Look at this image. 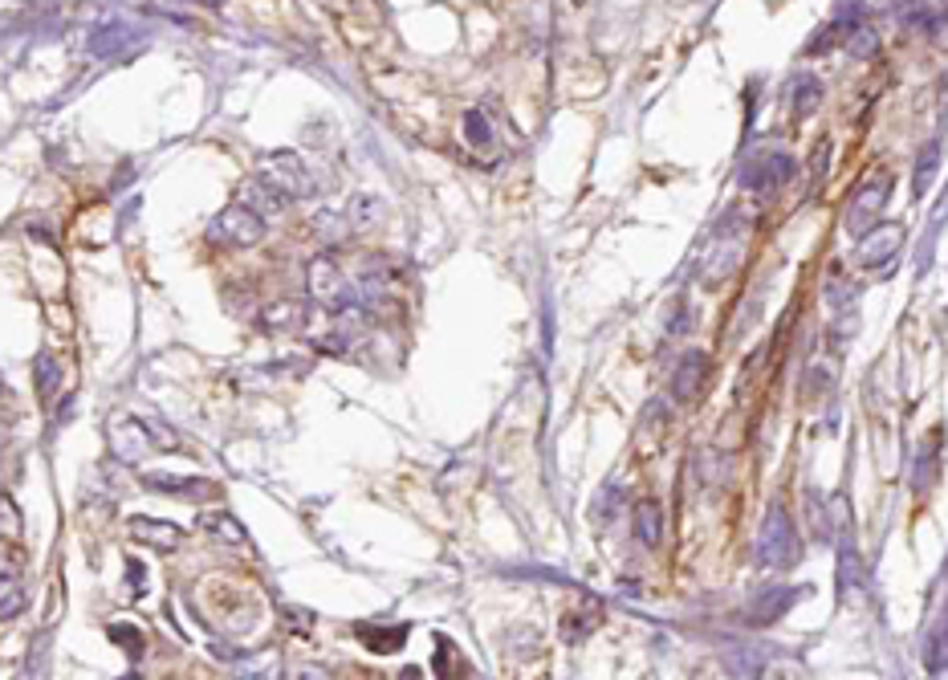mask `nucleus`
<instances>
[{"mask_svg":"<svg viewBox=\"0 0 948 680\" xmlns=\"http://www.w3.org/2000/svg\"><path fill=\"white\" fill-rule=\"evenodd\" d=\"M281 680H330L322 664H310V660H293V664L281 668Z\"/></svg>","mask_w":948,"mask_h":680,"instance_id":"2f4dec72","label":"nucleus"},{"mask_svg":"<svg viewBox=\"0 0 948 680\" xmlns=\"http://www.w3.org/2000/svg\"><path fill=\"white\" fill-rule=\"evenodd\" d=\"M0 538H21V514H17V505L9 497H0Z\"/></svg>","mask_w":948,"mask_h":680,"instance_id":"473e14b6","label":"nucleus"},{"mask_svg":"<svg viewBox=\"0 0 948 680\" xmlns=\"http://www.w3.org/2000/svg\"><path fill=\"white\" fill-rule=\"evenodd\" d=\"M342 225H347V220H342V216H334V213H318V216H313V233H318V237H326L330 245H338V240L350 233V228H342Z\"/></svg>","mask_w":948,"mask_h":680,"instance_id":"c756f323","label":"nucleus"},{"mask_svg":"<svg viewBox=\"0 0 948 680\" xmlns=\"http://www.w3.org/2000/svg\"><path fill=\"white\" fill-rule=\"evenodd\" d=\"M920 656H924V668H928L932 677H940V672H945V619H936L932 628H928Z\"/></svg>","mask_w":948,"mask_h":680,"instance_id":"393cba45","label":"nucleus"},{"mask_svg":"<svg viewBox=\"0 0 948 680\" xmlns=\"http://www.w3.org/2000/svg\"><path fill=\"white\" fill-rule=\"evenodd\" d=\"M765 656L770 652H765L762 643H724L721 660L733 680H762Z\"/></svg>","mask_w":948,"mask_h":680,"instance_id":"dca6fc26","label":"nucleus"},{"mask_svg":"<svg viewBox=\"0 0 948 680\" xmlns=\"http://www.w3.org/2000/svg\"><path fill=\"white\" fill-rule=\"evenodd\" d=\"M798 587H765L745 604V624L749 628H770L774 619H782L790 607L798 604Z\"/></svg>","mask_w":948,"mask_h":680,"instance_id":"1a4fd4ad","label":"nucleus"},{"mask_svg":"<svg viewBox=\"0 0 948 680\" xmlns=\"http://www.w3.org/2000/svg\"><path fill=\"white\" fill-rule=\"evenodd\" d=\"M936 441H940V432H932V441L920 449V465H916V490H932V481H936Z\"/></svg>","mask_w":948,"mask_h":680,"instance_id":"c85d7f7f","label":"nucleus"},{"mask_svg":"<svg viewBox=\"0 0 948 680\" xmlns=\"http://www.w3.org/2000/svg\"><path fill=\"white\" fill-rule=\"evenodd\" d=\"M204 529L213 534V538L228 542V546H237V550H249V529L240 526L237 517L228 514V509H216V514H204Z\"/></svg>","mask_w":948,"mask_h":680,"instance_id":"4be33fe9","label":"nucleus"},{"mask_svg":"<svg viewBox=\"0 0 948 680\" xmlns=\"http://www.w3.org/2000/svg\"><path fill=\"white\" fill-rule=\"evenodd\" d=\"M237 204H245V208L257 213L261 220H274V216H281L289 208V196L281 188H274L269 179H249V184H240Z\"/></svg>","mask_w":948,"mask_h":680,"instance_id":"f8f14e48","label":"nucleus"},{"mask_svg":"<svg viewBox=\"0 0 948 680\" xmlns=\"http://www.w3.org/2000/svg\"><path fill=\"white\" fill-rule=\"evenodd\" d=\"M733 220H736V213L724 216V225L717 228V245H712V253L704 257V265H700V281H709V286L724 281L736 269V265H741V253H745V233H741V225H733Z\"/></svg>","mask_w":948,"mask_h":680,"instance_id":"20e7f679","label":"nucleus"},{"mask_svg":"<svg viewBox=\"0 0 948 680\" xmlns=\"http://www.w3.org/2000/svg\"><path fill=\"white\" fill-rule=\"evenodd\" d=\"M131 538L138 546H155V550H179L184 546V529L175 526V522H163V517L138 514L131 517Z\"/></svg>","mask_w":948,"mask_h":680,"instance_id":"4468645a","label":"nucleus"},{"mask_svg":"<svg viewBox=\"0 0 948 680\" xmlns=\"http://www.w3.org/2000/svg\"><path fill=\"white\" fill-rule=\"evenodd\" d=\"M151 493H167V497H184V502H208L220 493L216 481H204V477H167V473H151L143 477Z\"/></svg>","mask_w":948,"mask_h":680,"instance_id":"ddd939ff","label":"nucleus"},{"mask_svg":"<svg viewBox=\"0 0 948 680\" xmlns=\"http://www.w3.org/2000/svg\"><path fill=\"white\" fill-rule=\"evenodd\" d=\"M709 371H712V359L704 351H688L684 359H680V367H676V375H672V395L680 403H692L700 400V391H704V383H709Z\"/></svg>","mask_w":948,"mask_h":680,"instance_id":"9b49d317","label":"nucleus"},{"mask_svg":"<svg viewBox=\"0 0 948 680\" xmlns=\"http://www.w3.org/2000/svg\"><path fill=\"white\" fill-rule=\"evenodd\" d=\"M111 636H114V640H123V643H126V652H131V656L143 652V636H138L135 628H126V624H114Z\"/></svg>","mask_w":948,"mask_h":680,"instance_id":"f704fd0d","label":"nucleus"},{"mask_svg":"<svg viewBox=\"0 0 948 680\" xmlns=\"http://www.w3.org/2000/svg\"><path fill=\"white\" fill-rule=\"evenodd\" d=\"M936 167H940V143H924L920 155H916V179H911V196H924V192L932 188L936 179Z\"/></svg>","mask_w":948,"mask_h":680,"instance_id":"5701e85b","label":"nucleus"},{"mask_svg":"<svg viewBox=\"0 0 948 680\" xmlns=\"http://www.w3.org/2000/svg\"><path fill=\"white\" fill-rule=\"evenodd\" d=\"M904 225H875L872 233H863L859 237V261L863 265H879V261H892L899 253V245H904Z\"/></svg>","mask_w":948,"mask_h":680,"instance_id":"2eb2a0df","label":"nucleus"},{"mask_svg":"<svg viewBox=\"0 0 948 680\" xmlns=\"http://www.w3.org/2000/svg\"><path fill=\"white\" fill-rule=\"evenodd\" d=\"M863 595H867V570L855 542L847 538L838 546V599H863Z\"/></svg>","mask_w":948,"mask_h":680,"instance_id":"f3484780","label":"nucleus"},{"mask_svg":"<svg viewBox=\"0 0 948 680\" xmlns=\"http://www.w3.org/2000/svg\"><path fill=\"white\" fill-rule=\"evenodd\" d=\"M29 604L25 595V558L17 546L0 538V619H13L21 616Z\"/></svg>","mask_w":948,"mask_h":680,"instance_id":"423d86ee","label":"nucleus"},{"mask_svg":"<svg viewBox=\"0 0 948 680\" xmlns=\"http://www.w3.org/2000/svg\"><path fill=\"white\" fill-rule=\"evenodd\" d=\"M790 176H794V159L786 152H762L745 164L741 188L753 192V196H774V192L786 188Z\"/></svg>","mask_w":948,"mask_h":680,"instance_id":"39448f33","label":"nucleus"},{"mask_svg":"<svg viewBox=\"0 0 948 680\" xmlns=\"http://www.w3.org/2000/svg\"><path fill=\"white\" fill-rule=\"evenodd\" d=\"M802 558V542L794 529V517L782 505H770L758 529V563L770 570H790Z\"/></svg>","mask_w":948,"mask_h":680,"instance_id":"f257e3e1","label":"nucleus"},{"mask_svg":"<svg viewBox=\"0 0 948 680\" xmlns=\"http://www.w3.org/2000/svg\"><path fill=\"white\" fill-rule=\"evenodd\" d=\"M631 529H636L639 546L656 550V546H660V538H663V509H660V502H651V497L636 502V509H631Z\"/></svg>","mask_w":948,"mask_h":680,"instance_id":"6ab92c4d","label":"nucleus"},{"mask_svg":"<svg viewBox=\"0 0 948 680\" xmlns=\"http://www.w3.org/2000/svg\"><path fill=\"white\" fill-rule=\"evenodd\" d=\"M904 21H908L916 33L936 38V33L945 29V9H936V4H916V9H904Z\"/></svg>","mask_w":948,"mask_h":680,"instance_id":"bb28decb","label":"nucleus"},{"mask_svg":"<svg viewBox=\"0 0 948 680\" xmlns=\"http://www.w3.org/2000/svg\"><path fill=\"white\" fill-rule=\"evenodd\" d=\"M615 505H624V485H619V481H611V485H607V493L599 497V505H595V522H599V526H607V522H611Z\"/></svg>","mask_w":948,"mask_h":680,"instance_id":"7c9ffc66","label":"nucleus"},{"mask_svg":"<svg viewBox=\"0 0 948 680\" xmlns=\"http://www.w3.org/2000/svg\"><path fill=\"white\" fill-rule=\"evenodd\" d=\"M106 444H111V453L118 456L123 465H138V461H147V456L155 453L147 420L126 416V412H114V416L106 420Z\"/></svg>","mask_w":948,"mask_h":680,"instance_id":"7ed1b4c3","label":"nucleus"},{"mask_svg":"<svg viewBox=\"0 0 948 680\" xmlns=\"http://www.w3.org/2000/svg\"><path fill=\"white\" fill-rule=\"evenodd\" d=\"M269 172H274V188H281L286 196H313L318 192V179L306 172V164H301L298 155L293 152H274L269 155Z\"/></svg>","mask_w":948,"mask_h":680,"instance_id":"9d476101","label":"nucleus"},{"mask_svg":"<svg viewBox=\"0 0 948 680\" xmlns=\"http://www.w3.org/2000/svg\"><path fill=\"white\" fill-rule=\"evenodd\" d=\"M388 220V200L379 192H359L347 208V228L350 233H367V228H379Z\"/></svg>","mask_w":948,"mask_h":680,"instance_id":"a211bd4d","label":"nucleus"},{"mask_svg":"<svg viewBox=\"0 0 948 680\" xmlns=\"http://www.w3.org/2000/svg\"><path fill=\"white\" fill-rule=\"evenodd\" d=\"M847 50L855 53V58H867V53H875L879 50V38H875V29H855V33H851V41H847Z\"/></svg>","mask_w":948,"mask_h":680,"instance_id":"72a5a7b5","label":"nucleus"},{"mask_svg":"<svg viewBox=\"0 0 948 680\" xmlns=\"http://www.w3.org/2000/svg\"><path fill=\"white\" fill-rule=\"evenodd\" d=\"M887 196H892V179L887 176H872L863 184L847 204V233L851 237H863V233H872L879 225V213H884Z\"/></svg>","mask_w":948,"mask_h":680,"instance_id":"0eeeda50","label":"nucleus"},{"mask_svg":"<svg viewBox=\"0 0 948 680\" xmlns=\"http://www.w3.org/2000/svg\"><path fill=\"white\" fill-rule=\"evenodd\" d=\"M126 575H135V579H143V567H138V563H126ZM135 595H143V583H135Z\"/></svg>","mask_w":948,"mask_h":680,"instance_id":"c9c22d12","label":"nucleus"},{"mask_svg":"<svg viewBox=\"0 0 948 680\" xmlns=\"http://www.w3.org/2000/svg\"><path fill=\"white\" fill-rule=\"evenodd\" d=\"M786 102L790 111H794V119H811L818 111V102H823V82L814 74H794L786 86Z\"/></svg>","mask_w":948,"mask_h":680,"instance_id":"aec40b11","label":"nucleus"},{"mask_svg":"<svg viewBox=\"0 0 948 680\" xmlns=\"http://www.w3.org/2000/svg\"><path fill=\"white\" fill-rule=\"evenodd\" d=\"M33 375H38V391H41V400H53V391L62 388L65 371H62V363H58V359H53L50 351H41L38 359H33Z\"/></svg>","mask_w":948,"mask_h":680,"instance_id":"b1692460","label":"nucleus"},{"mask_svg":"<svg viewBox=\"0 0 948 680\" xmlns=\"http://www.w3.org/2000/svg\"><path fill=\"white\" fill-rule=\"evenodd\" d=\"M359 636L371 643V652H400L403 640H408V628H374V624H359Z\"/></svg>","mask_w":948,"mask_h":680,"instance_id":"a878e982","label":"nucleus"},{"mask_svg":"<svg viewBox=\"0 0 948 680\" xmlns=\"http://www.w3.org/2000/svg\"><path fill=\"white\" fill-rule=\"evenodd\" d=\"M257 322H261L265 330H301L306 322H310V310H306V302L286 298V302H274L269 310H261Z\"/></svg>","mask_w":948,"mask_h":680,"instance_id":"412c9836","label":"nucleus"},{"mask_svg":"<svg viewBox=\"0 0 948 680\" xmlns=\"http://www.w3.org/2000/svg\"><path fill=\"white\" fill-rule=\"evenodd\" d=\"M213 237L225 240V245H237V249H249V245L265 237V220L249 213L245 204H228L225 213L213 220Z\"/></svg>","mask_w":948,"mask_h":680,"instance_id":"6e6552de","label":"nucleus"},{"mask_svg":"<svg viewBox=\"0 0 948 680\" xmlns=\"http://www.w3.org/2000/svg\"><path fill=\"white\" fill-rule=\"evenodd\" d=\"M306 290H310V298L318 306H326V310H334V315H347V310H354L359 306V298H354V281L342 274V265L334 261V257H313L310 269H306Z\"/></svg>","mask_w":948,"mask_h":680,"instance_id":"f03ea898","label":"nucleus"},{"mask_svg":"<svg viewBox=\"0 0 948 680\" xmlns=\"http://www.w3.org/2000/svg\"><path fill=\"white\" fill-rule=\"evenodd\" d=\"M464 140L473 143L476 152H488V147H493V123L485 119V111L464 114Z\"/></svg>","mask_w":948,"mask_h":680,"instance_id":"cd10ccee","label":"nucleus"}]
</instances>
